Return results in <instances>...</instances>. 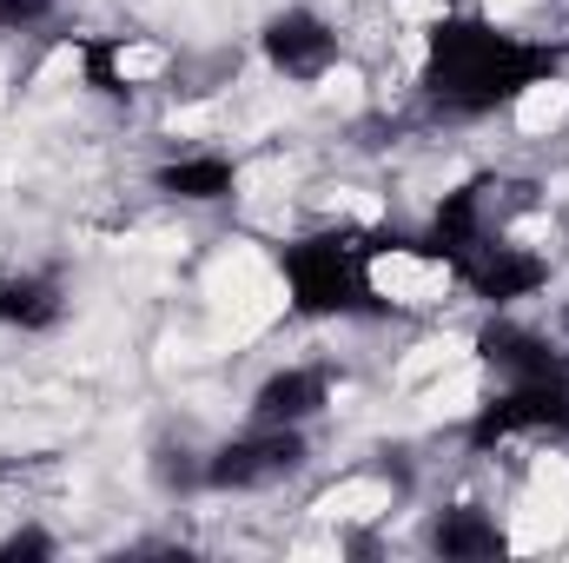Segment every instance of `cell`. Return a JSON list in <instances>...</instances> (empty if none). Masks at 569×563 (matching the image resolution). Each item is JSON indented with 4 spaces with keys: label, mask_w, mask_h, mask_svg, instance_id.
Masks as SVG:
<instances>
[{
    "label": "cell",
    "mask_w": 569,
    "mask_h": 563,
    "mask_svg": "<svg viewBox=\"0 0 569 563\" xmlns=\"http://www.w3.org/2000/svg\"><path fill=\"white\" fill-rule=\"evenodd\" d=\"M239 186H246V159L219 152V146L172 152V159L152 166V192L172 199V206H226V199H239Z\"/></svg>",
    "instance_id": "cell-8"
},
{
    "label": "cell",
    "mask_w": 569,
    "mask_h": 563,
    "mask_svg": "<svg viewBox=\"0 0 569 563\" xmlns=\"http://www.w3.org/2000/svg\"><path fill=\"white\" fill-rule=\"evenodd\" d=\"M425 544L450 563H483V557H503V551H510V531H503V517L483 511V504H443V511H430Z\"/></svg>",
    "instance_id": "cell-10"
},
{
    "label": "cell",
    "mask_w": 569,
    "mask_h": 563,
    "mask_svg": "<svg viewBox=\"0 0 569 563\" xmlns=\"http://www.w3.org/2000/svg\"><path fill=\"white\" fill-rule=\"evenodd\" d=\"M557 338L569 345V298H563V312H557Z\"/></svg>",
    "instance_id": "cell-14"
},
{
    "label": "cell",
    "mask_w": 569,
    "mask_h": 563,
    "mask_svg": "<svg viewBox=\"0 0 569 563\" xmlns=\"http://www.w3.org/2000/svg\"><path fill=\"white\" fill-rule=\"evenodd\" d=\"M517 437L569 444V378H517V385H497L490 398L470 405V418H463L470 457H497Z\"/></svg>",
    "instance_id": "cell-4"
},
{
    "label": "cell",
    "mask_w": 569,
    "mask_h": 563,
    "mask_svg": "<svg viewBox=\"0 0 569 563\" xmlns=\"http://www.w3.org/2000/svg\"><path fill=\"white\" fill-rule=\"evenodd\" d=\"M53 551H60V544H53L40 524H20V531H7V537H0V563H13V557H53Z\"/></svg>",
    "instance_id": "cell-13"
},
{
    "label": "cell",
    "mask_w": 569,
    "mask_h": 563,
    "mask_svg": "<svg viewBox=\"0 0 569 563\" xmlns=\"http://www.w3.org/2000/svg\"><path fill=\"white\" fill-rule=\"evenodd\" d=\"M331 392H338V372L318 365V358H298L279 365L252 385V418L259 424H311L331 412Z\"/></svg>",
    "instance_id": "cell-9"
},
{
    "label": "cell",
    "mask_w": 569,
    "mask_h": 563,
    "mask_svg": "<svg viewBox=\"0 0 569 563\" xmlns=\"http://www.w3.org/2000/svg\"><path fill=\"white\" fill-rule=\"evenodd\" d=\"M259 60L284 87H318L345 60V27L311 0H284L259 20Z\"/></svg>",
    "instance_id": "cell-5"
},
{
    "label": "cell",
    "mask_w": 569,
    "mask_h": 563,
    "mask_svg": "<svg viewBox=\"0 0 569 563\" xmlns=\"http://www.w3.org/2000/svg\"><path fill=\"white\" fill-rule=\"evenodd\" d=\"M569 40L517 33L477 7H450L425 27L418 47V100L437 120H497L563 80Z\"/></svg>",
    "instance_id": "cell-1"
},
{
    "label": "cell",
    "mask_w": 569,
    "mask_h": 563,
    "mask_svg": "<svg viewBox=\"0 0 569 563\" xmlns=\"http://www.w3.org/2000/svg\"><path fill=\"white\" fill-rule=\"evenodd\" d=\"M60 20V0H0V33H40V27H53Z\"/></svg>",
    "instance_id": "cell-12"
},
{
    "label": "cell",
    "mask_w": 569,
    "mask_h": 563,
    "mask_svg": "<svg viewBox=\"0 0 569 563\" xmlns=\"http://www.w3.org/2000/svg\"><path fill=\"white\" fill-rule=\"evenodd\" d=\"M305 464H311V437H305V424H259L252 418L246 431H232L226 444L206 451V464H199V491H212V497L279 491V484H291Z\"/></svg>",
    "instance_id": "cell-3"
},
{
    "label": "cell",
    "mask_w": 569,
    "mask_h": 563,
    "mask_svg": "<svg viewBox=\"0 0 569 563\" xmlns=\"http://www.w3.org/2000/svg\"><path fill=\"white\" fill-rule=\"evenodd\" d=\"M67 318V285L53 273H0V332L40 338Z\"/></svg>",
    "instance_id": "cell-11"
},
{
    "label": "cell",
    "mask_w": 569,
    "mask_h": 563,
    "mask_svg": "<svg viewBox=\"0 0 569 563\" xmlns=\"http://www.w3.org/2000/svg\"><path fill=\"white\" fill-rule=\"evenodd\" d=\"M284 285V312L305 325H345V318H385L391 298L378 292V259L365 253V226H318L291 233L272 253Z\"/></svg>",
    "instance_id": "cell-2"
},
{
    "label": "cell",
    "mask_w": 569,
    "mask_h": 563,
    "mask_svg": "<svg viewBox=\"0 0 569 563\" xmlns=\"http://www.w3.org/2000/svg\"><path fill=\"white\" fill-rule=\"evenodd\" d=\"M477 365L497 378V385H517V378H569V345L557 332H537L510 312H490L470 338Z\"/></svg>",
    "instance_id": "cell-7"
},
{
    "label": "cell",
    "mask_w": 569,
    "mask_h": 563,
    "mask_svg": "<svg viewBox=\"0 0 569 563\" xmlns=\"http://www.w3.org/2000/svg\"><path fill=\"white\" fill-rule=\"evenodd\" d=\"M550 259L537 253V246H523V239H510V233H490L483 246H470L457 266H450V285H463L483 312H517L523 298H537L543 285H550Z\"/></svg>",
    "instance_id": "cell-6"
}]
</instances>
